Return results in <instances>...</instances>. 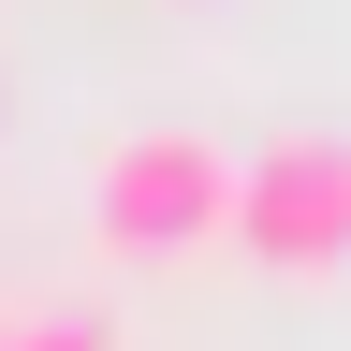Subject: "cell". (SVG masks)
Wrapping results in <instances>:
<instances>
[{"label":"cell","instance_id":"1","mask_svg":"<svg viewBox=\"0 0 351 351\" xmlns=\"http://www.w3.org/2000/svg\"><path fill=\"white\" fill-rule=\"evenodd\" d=\"M219 219H234V147H205L191 117H147L88 161V234L117 263H191L219 249Z\"/></svg>","mask_w":351,"mask_h":351},{"label":"cell","instance_id":"2","mask_svg":"<svg viewBox=\"0 0 351 351\" xmlns=\"http://www.w3.org/2000/svg\"><path fill=\"white\" fill-rule=\"evenodd\" d=\"M249 263L278 278H337L351 263V132H263L234 161V219H219Z\"/></svg>","mask_w":351,"mask_h":351},{"label":"cell","instance_id":"3","mask_svg":"<svg viewBox=\"0 0 351 351\" xmlns=\"http://www.w3.org/2000/svg\"><path fill=\"white\" fill-rule=\"evenodd\" d=\"M0 351H117V322L88 293H29V307H0Z\"/></svg>","mask_w":351,"mask_h":351}]
</instances>
